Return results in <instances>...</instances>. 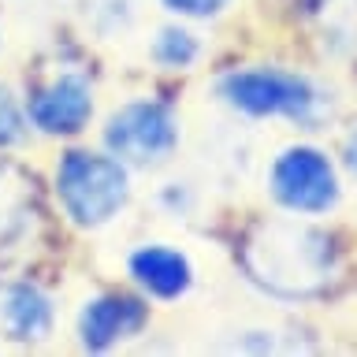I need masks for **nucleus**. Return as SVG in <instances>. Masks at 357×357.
Returning a JSON list of instances; mask_svg holds the SVG:
<instances>
[{
  "label": "nucleus",
  "instance_id": "1",
  "mask_svg": "<svg viewBox=\"0 0 357 357\" xmlns=\"http://www.w3.org/2000/svg\"><path fill=\"white\" fill-rule=\"evenodd\" d=\"M242 264L264 294L298 301L312 298L339 272V250L331 234H324L298 220L261 223L245 242Z\"/></svg>",
  "mask_w": 357,
  "mask_h": 357
},
{
  "label": "nucleus",
  "instance_id": "2",
  "mask_svg": "<svg viewBox=\"0 0 357 357\" xmlns=\"http://www.w3.org/2000/svg\"><path fill=\"white\" fill-rule=\"evenodd\" d=\"M223 105L253 119H290L298 127H320L331 116V93L317 78L283 67H242L216 82Z\"/></svg>",
  "mask_w": 357,
  "mask_h": 357
},
{
  "label": "nucleus",
  "instance_id": "3",
  "mask_svg": "<svg viewBox=\"0 0 357 357\" xmlns=\"http://www.w3.org/2000/svg\"><path fill=\"white\" fill-rule=\"evenodd\" d=\"M56 197L75 227H105L130 197V175L119 156L71 149L56 164Z\"/></svg>",
  "mask_w": 357,
  "mask_h": 357
},
{
  "label": "nucleus",
  "instance_id": "4",
  "mask_svg": "<svg viewBox=\"0 0 357 357\" xmlns=\"http://www.w3.org/2000/svg\"><path fill=\"white\" fill-rule=\"evenodd\" d=\"M105 145L112 156L134 167L164 164L178 145V119L160 100H130L105 123Z\"/></svg>",
  "mask_w": 357,
  "mask_h": 357
},
{
  "label": "nucleus",
  "instance_id": "5",
  "mask_svg": "<svg viewBox=\"0 0 357 357\" xmlns=\"http://www.w3.org/2000/svg\"><path fill=\"white\" fill-rule=\"evenodd\" d=\"M268 190L287 212H298V216H320L339 201L335 167L312 145H290L279 153L268 172Z\"/></svg>",
  "mask_w": 357,
  "mask_h": 357
},
{
  "label": "nucleus",
  "instance_id": "6",
  "mask_svg": "<svg viewBox=\"0 0 357 357\" xmlns=\"http://www.w3.org/2000/svg\"><path fill=\"white\" fill-rule=\"evenodd\" d=\"M26 116L41 134H56V138L78 134L93 116V86L86 75L63 71L33 89Z\"/></svg>",
  "mask_w": 357,
  "mask_h": 357
},
{
  "label": "nucleus",
  "instance_id": "7",
  "mask_svg": "<svg viewBox=\"0 0 357 357\" xmlns=\"http://www.w3.org/2000/svg\"><path fill=\"white\" fill-rule=\"evenodd\" d=\"M145 305L130 294H100L93 301H86L78 312V339L86 350L105 354L116 342L130 339L145 328Z\"/></svg>",
  "mask_w": 357,
  "mask_h": 357
},
{
  "label": "nucleus",
  "instance_id": "8",
  "mask_svg": "<svg viewBox=\"0 0 357 357\" xmlns=\"http://www.w3.org/2000/svg\"><path fill=\"white\" fill-rule=\"evenodd\" d=\"M130 275L149 298L160 301H175L183 298L190 287H194V264H190L186 253L172 250V245H142V250L130 253Z\"/></svg>",
  "mask_w": 357,
  "mask_h": 357
},
{
  "label": "nucleus",
  "instance_id": "9",
  "mask_svg": "<svg viewBox=\"0 0 357 357\" xmlns=\"http://www.w3.org/2000/svg\"><path fill=\"white\" fill-rule=\"evenodd\" d=\"M56 324L52 298L33 283H15L0 294V328L15 342H41L49 339Z\"/></svg>",
  "mask_w": 357,
  "mask_h": 357
},
{
  "label": "nucleus",
  "instance_id": "10",
  "mask_svg": "<svg viewBox=\"0 0 357 357\" xmlns=\"http://www.w3.org/2000/svg\"><path fill=\"white\" fill-rule=\"evenodd\" d=\"M197 56H201V45L183 26H164L153 41V60L160 67H167V71H186Z\"/></svg>",
  "mask_w": 357,
  "mask_h": 357
},
{
  "label": "nucleus",
  "instance_id": "11",
  "mask_svg": "<svg viewBox=\"0 0 357 357\" xmlns=\"http://www.w3.org/2000/svg\"><path fill=\"white\" fill-rule=\"evenodd\" d=\"M22 134H26V116H22L19 100L11 97V89L0 86V149L19 145Z\"/></svg>",
  "mask_w": 357,
  "mask_h": 357
},
{
  "label": "nucleus",
  "instance_id": "12",
  "mask_svg": "<svg viewBox=\"0 0 357 357\" xmlns=\"http://www.w3.org/2000/svg\"><path fill=\"white\" fill-rule=\"evenodd\" d=\"M227 4H231V0H164L167 11L186 15V19H212V15H220Z\"/></svg>",
  "mask_w": 357,
  "mask_h": 357
},
{
  "label": "nucleus",
  "instance_id": "13",
  "mask_svg": "<svg viewBox=\"0 0 357 357\" xmlns=\"http://www.w3.org/2000/svg\"><path fill=\"white\" fill-rule=\"evenodd\" d=\"M301 11H309V15H324V11H331L335 4H342V0H294Z\"/></svg>",
  "mask_w": 357,
  "mask_h": 357
},
{
  "label": "nucleus",
  "instance_id": "14",
  "mask_svg": "<svg viewBox=\"0 0 357 357\" xmlns=\"http://www.w3.org/2000/svg\"><path fill=\"white\" fill-rule=\"evenodd\" d=\"M346 167H350V172L357 175V130L350 134V138H346Z\"/></svg>",
  "mask_w": 357,
  "mask_h": 357
}]
</instances>
